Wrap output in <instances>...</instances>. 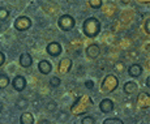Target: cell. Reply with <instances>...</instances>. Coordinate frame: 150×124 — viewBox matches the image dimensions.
<instances>
[{
  "instance_id": "obj_1",
  "label": "cell",
  "mask_w": 150,
  "mask_h": 124,
  "mask_svg": "<svg viewBox=\"0 0 150 124\" xmlns=\"http://www.w3.org/2000/svg\"><path fill=\"white\" fill-rule=\"evenodd\" d=\"M82 30L83 34L89 38H96L98 34L100 33V22L96 17H89L83 21L82 24Z\"/></svg>"
},
{
  "instance_id": "obj_2",
  "label": "cell",
  "mask_w": 150,
  "mask_h": 124,
  "mask_svg": "<svg viewBox=\"0 0 150 124\" xmlns=\"http://www.w3.org/2000/svg\"><path fill=\"white\" fill-rule=\"evenodd\" d=\"M119 85V80L114 74H107L102 82V91L105 93H112Z\"/></svg>"
},
{
  "instance_id": "obj_3",
  "label": "cell",
  "mask_w": 150,
  "mask_h": 124,
  "mask_svg": "<svg viewBox=\"0 0 150 124\" xmlns=\"http://www.w3.org/2000/svg\"><path fill=\"white\" fill-rule=\"evenodd\" d=\"M76 25V20L71 16V14H63L57 20V26L62 29L63 31H69L74 28Z\"/></svg>"
},
{
  "instance_id": "obj_4",
  "label": "cell",
  "mask_w": 150,
  "mask_h": 124,
  "mask_svg": "<svg viewBox=\"0 0 150 124\" xmlns=\"http://www.w3.org/2000/svg\"><path fill=\"white\" fill-rule=\"evenodd\" d=\"M31 28V20L26 16H21L14 21V29L18 31H25Z\"/></svg>"
},
{
  "instance_id": "obj_5",
  "label": "cell",
  "mask_w": 150,
  "mask_h": 124,
  "mask_svg": "<svg viewBox=\"0 0 150 124\" xmlns=\"http://www.w3.org/2000/svg\"><path fill=\"white\" fill-rule=\"evenodd\" d=\"M46 51H47V54L50 56L56 57L62 54V46H60V43H57V42H51V43L47 45Z\"/></svg>"
},
{
  "instance_id": "obj_6",
  "label": "cell",
  "mask_w": 150,
  "mask_h": 124,
  "mask_svg": "<svg viewBox=\"0 0 150 124\" xmlns=\"http://www.w3.org/2000/svg\"><path fill=\"white\" fill-rule=\"evenodd\" d=\"M12 86L16 91H24L25 88H26V80H25V77L20 76V74L16 76L12 81Z\"/></svg>"
},
{
  "instance_id": "obj_7",
  "label": "cell",
  "mask_w": 150,
  "mask_h": 124,
  "mask_svg": "<svg viewBox=\"0 0 150 124\" xmlns=\"http://www.w3.org/2000/svg\"><path fill=\"white\" fill-rule=\"evenodd\" d=\"M99 54H100V48L96 43L89 45L88 47H86V55H88L89 59H97V57L99 56Z\"/></svg>"
},
{
  "instance_id": "obj_8",
  "label": "cell",
  "mask_w": 150,
  "mask_h": 124,
  "mask_svg": "<svg viewBox=\"0 0 150 124\" xmlns=\"http://www.w3.org/2000/svg\"><path fill=\"white\" fill-rule=\"evenodd\" d=\"M99 110L102 111L103 114H108V112H111L114 110V102H112L111 99H108V98H105V99H102L99 103Z\"/></svg>"
},
{
  "instance_id": "obj_9",
  "label": "cell",
  "mask_w": 150,
  "mask_h": 124,
  "mask_svg": "<svg viewBox=\"0 0 150 124\" xmlns=\"http://www.w3.org/2000/svg\"><path fill=\"white\" fill-rule=\"evenodd\" d=\"M18 62H20V65H21V67H24V68H29L31 64H33L31 55H30V54H28V52H22L21 55H20Z\"/></svg>"
},
{
  "instance_id": "obj_10",
  "label": "cell",
  "mask_w": 150,
  "mask_h": 124,
  "mask_svg": "<svg viewBox=\"0 0 150 124\" xmlns=\"http://www.w3.org/2000/svg\"><path fill=\"white\" fill-rule=\"evenodd\" d=\"M123 90H124V93H125V94H128V96H132V94L137 93L138 86H137V84L134 82V81H128V82L124 84Z\"/></svg>"
},
{
  "instance_id": "obj_11",
  "label": "cell",
  "mask_w": 150,
  "mask_h": 124,
  "mask_svg": "<svg viewBox=\"0 0 150 124\" xmlns=\"http://www.w3.org/2000/svg\"><path fill=\"white\" fill-rule=\"evenodd\" d=\"M38 69L42 74H48L52 71V65H51V63L47 62V60H41V62L38 63Z\"/></svg>"
},
{
  "instance_id": "obj_12",
  "label": "cell",
  "mask_w": 150,
  "mask_h": 124,
  "mask_svg": "<svg viewBox=\"0 0 150 124\" xmlns=\"http://www.w3.org/2000/svg\"><path fill=\"white\" fill-rule=\"evenodd\" d=\"M137 102H138V106H140L141 108H148L149 105H150L149 94L148 93H141L137 98Z\"/></svg>"
},
{
  "instance_id": "obj_13",
  "label": "cell",
  "mask_w": 150,
  "mask_h": 124,
  "mask_svg": "<svg viewBox=\"0 0 150 124\" xmlns=\"http://www.w3.org/2000/svg\"><path fill=\"white\" fill-rule=\"evenodd\" d=\"M141 73H142V67H141L140 64H132L131 67L128 68V74L131 77H133V79L141 76Z\"/></svg>"
},
{
  "instance_id": "obj_14",
  "label": "cell",
  "mask_w": 150,
  "mask_h": 124,
  "mask_svg": "<svg viewBox=\"0 0 150 124\" xmlns=\"http://www.w3.org/2000/svg\"><path fill=\"white\" fill-rule=\"evenodd\" d=\"M20 124H34V116L30 112H24L20 116Z\"/></svg>"
},
{
  "instance_id": "obj_15",
  "label": "cell",
  "mask_w": 150,
  "mask_h": 124,
  "mask_svg": "<svg viewBox=\"0 0 150 124\" xmlns=\"http://www.w3.org/2000/svg\"><path fill=\"white\" fill-rule=\"evenodd\" d=\"M71 67H72V60L71 59H63L62 63H60V65H59L62 73H67L69 69H71Z\"/></svg>"
},
{
  "instance_id": "obj_16",
  "label": "cell",
  "mask_w": 150,
  "mask_h": 124,
  "mask_svg": "<svg viewBox=\"0 0 150 124\" xmlns=\"http://www.w3.org/2000/svg\"><path fill=\"white\" fill-rule=\"evenodd\" d=\"M9 77L5 73H0V89H4L9 85Z\"/></svg>"
},
{
  "instance_id": "obj_17",
  "label": "cell",
  "mask_w": 150,
  "mask_h": 124,
  "mask_svg": "<svg viewBox=\"0 0 150 124\" xmlns=\"http://www.w3.org/2000/svg\"><path fill=\"white\" fill-rule=\"evenodd\" d=\"M28 101L25 99V98H20L18 101L16 102V107L18 108V110H24V108H26L28 107Z\"/></svg>"
},
{
  "instance_id": "obj_18",
  "label": "cell",
  "mask_w": 150,
  "mask_h": 124,
  "mask_svg": "<svg viewBox=\"0 0 150 124\" xmlns=\"http://www.w3.org/2000/svg\"><path fill=\"white\" fill-rule=\"evenodd\" d=\"M8 17H9V11L7 8L1 7L0 8V21H5Z\"/></svg>"
},
{
  "instance_id": "obj_19",
  "label": "cell",
  "mask_w": 150,
  "mask_h": 124,
  "mask_svg": "<svg viewBox=\"0 0 150 124\" xmlns=\"http://www.w3.org/2000/svg\"><path fill=\"white\" fill-rule=\"evenodd\" d=\"M103 124H124V122L122 119H117V118H108L103 122Z\"/></svg>"
},
{
  "instance_id": "obj_20",
  "label": "cell",
  "mask_w": 150,
  "mask_h": 124,
  "mask_svg": "<svg viewBox=\"0 0 150 124\" xmlns=\"http://www.w3.org/2000/svg\"><path fill=\"white\" fill-rule=\"evenodd\" d=\"M89 5H90L93 9H98L102 5V0H89Z\"/></svg>"
},
{
  "instance_id": "obj_21",
  "label": "cell",
  "mask_w": 150,
  "mask_h": 124,
  "mask_svg": "<svg viewBox=\"0 0 150 124\" xmlns=\"http://www.w3.org/2000/svg\"><path fill=\"white\" fill-rule=\"evenodd\" d=\"M81 124H96V119L93 116H85L82 118Z\"/></svg>"
},
{
  "instance_id": "obj_22",
  "label": "cell",
  "mask_w": 150,
  "mask_h": 124,
  "mask_svg": "<svg viewBox=\"0 0 150 124\" xmlns=\"http://www.w3.org/2000/svg\"><path fill=\"white\" fill-rule=\"evenodd\" d=\"M60 82H62V80H60L59 77H51V80H50V85L52 86V88H56V86H59Z\"/></svg>"
},
{
  "instance_id": "obj_23",
  "label": "cell",
  "mask_w": 150,
  "mask_h": 124,
  "mask_svg": "<svg viewBox=\"0 0 150 124\" xmlns=\"http://www.w3.org/2000/svg\"><path fill=\"white\" fill-rule=\"evenodd\" d=\"M145 31L146 33H150V20H146L145 21Z\"/></svg>"
},
{
  "instance_id": "obj_24",
  "label": "cell",
  "mask_w": 150,
  "mask_h": 124,
  "mask_svg": "<svg viewBox=\"0 0 150 124\" xmlns=\"http://www.w3.org/2000/svg\"><path fill=\"white\" fill-rule=\"evenodd\" d=\"M55 108H56V105H55V102H50V105L47 106V110H50V111H54Z\"/></svg>"
},
{
  "instance_id": "obj_25",
  "label": "cell",
  "mask_w": 150,
  "mask_h": 124,
  "mask_svg": "<svg viewBox=\"0 0 150 124\" xmlns=\"http://www.w3.org/2000/svg\"><path fill=\"white\" fill-rule=\"evenodd\" d=\"M4 62H5V55L1 52V51H0V67L4 64Z\"/></svg>"
},
{
  "instance_id": "obj_26",
  "label": "cell",
  "mask_w": 150,
  "mask_h": 124,
  "mask_svg": "<svg viewBox=\"0 0 150 124\" xmlns=\"http://www.w3.org/2000/svg\"><path fill=\"white\" fill-rule=\"evenodd\" d=\"M85 86H86L88 89H93L94 84H93V81H86V82H85Z\"/></svg>"
},
{
  "instance_id": "obj_27",
  "label": "cell",
  "mask_w": 150,
  "mask_h": 124,
  "mask_svg": "<svg viewBox=\"0 0 150 124\" xmlns=\"http://www.w3.org/2000/svg\"><path fill=\"white\" fill-rule=\"evenodd\" d=\"M39 124H51V123L48 122V120H41V122H39Z\"/></svg>"
},
{
  "instance_id": "obj_28",
  "label": "cell",
  "mask_w": 150,
  "mask_h": 124,
  "mask_svg": "<svg viewBox=\"0 0 150 124\" xmlns=\"http://www.w3.org/2000/svg\"><path fill=\"white\" fill-rule=\"evenodd\" d=\"M1 111H3V102L0 101V114H1Z\"/></svg>"
}]
</instances>
